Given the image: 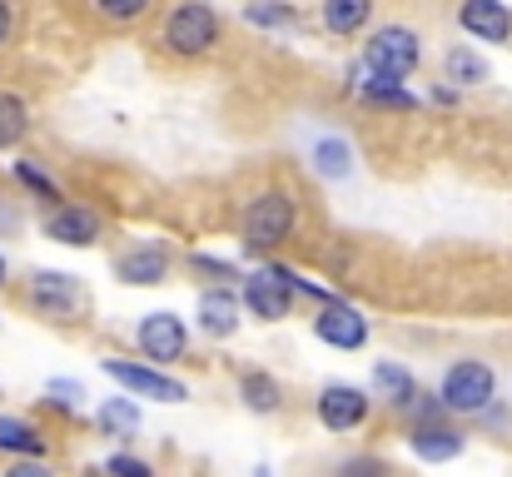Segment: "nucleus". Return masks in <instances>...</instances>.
Instances as JSON below:
<instances>
[{"label": "nucleus", "instance_id": "1", "mask_svg": "<svg viewBox=\"0 0 512 477\" xmlns=\"http://www.w3.org/2000/svg\"><path fill=\"white\" fill-rule=\"evenodd\" d=\"M438 403L458 418H483L498 403V373L483 358H458L438 378Z\"/></svg>", "mask_w": 512, "mask_h": 477}, {"label": "nucleus", "instance_id": "2", "mask_svg": "<svg viewBox=\"0 0 512 477\" xmlns=\"http://www.w3.org/2000/svg\"><path fill=\"white\" fill-rule=\"evenodd\" d=\"M418 60H423L418 30H413V25H383V30L368 35L358 70H363L368 80H398V85H403V80L418 70Z\"/></svg>", "mask_w": 512, "mask_h": 477}, {"label": "nucleus", "instance_id": "3", "mask_svg": "<svg viewBox=\"0 0 512 477\" xmlns=\"http://www.w3.org/2000/svg\"><path fill=\"white\" fill-rule=\"evenodd\" d=\"M294 224H299V204H294V194L289 189H264L249 209H244V249L249 254H269V249H279L289 234H294Z\"/></svg>", "mask_w": 512, "mask_h": 477}, {"label": "nucleus", "instance_id": "4", "mask_svg": "<svg viewBox=\"0 0 512 477\" xmlns=\"http://www.w3.org/2000/svg\"><path fill=\"white\" fill-rule=\"evenodd\" d=\"M299 274L284 269V264H264L259 274H244V309L259 318V323H284L294 314V299H299Z\"/></svg>", "mask_w": 512, "mask_h": 477}, {"label": "nucleus", "instance_id": "5", "mask_svg": "<svg viewBox=\"0 0 512 477\" xmlns=\"http://www.w3.org/2000/svg\"><path fill=\"white\" fill-rule=\"evenodd\" d=\"M214 40H219V15H214L204 0H184V5L170 10V20H165V45H170L179 60L209 55Z\"/></svg>", "mask_w": 512, "mask_h": 477}, {"label": "nucleus", "instance_id": "6", "mask_svg": "<svg viewBox=\"0 0 512 477\" xmlns=\"http://www.w3.org/2000/svg\"><path fill=\"white\" fill-rule=\"evenodd\" d=\"M100 373L105 378H115L130 398H155V403H184L189 398V388L170 378L165 368H145V363H125V358H105L100 363Z\"/></svg>", "mask_w": 512, "mask_h": 477}, {"label": "nucleus", "instance_id": "7", "mask_svg": "<svg viewBox=\"0 0 512 477\" xmlns=\"http://www.w3.org/2000/svg\"><path fill=\"white\" fill-rule=\"evenodd\" d=\"M135 343H140V353H145L150 363L170 368V363H179V358L189 353V328H184V318H179V314H170V309H155V314L140 318Z\"/></svg>", "mask_w": 512, "mask_h": 477}, {"label": "nucleus", "instance_id": "8", "mask_svg": "<svg viewBox=\"0 0 512 477\" xmlns=\"http://www.w3.org/2000/svg\"><path fill=\"white\" fill-rule=\"evenodd\" d=\"M314 413H319V423H324L329 433H353V428L368 423L373 398H368L363 388H353V383H324L319 398H314Z\"/></svg>", "mask_w": 512, "mask_h": 477}, {"label": "nucleus", "instance_id": "9", "mask_svg": "<svg viewBox=\"0 0 512 477\" xmlns=\"http://www.w3.org/2000/svg\"><path fill=\"white\" fill-rule=\"evenodd\" d=\"M30 304H35L45 318L65 323V318L80 314L85 289H80V279H75V274H65V269H40V274L30 279Z\"/></svg>", "mask_w": 512, "mask_h": 477}, {"label": "nucleus", "instance_id": "10", "mask_svg": "<svg viewBox=\"0 0 512 477\" xmlns=\"http://www.w3.org/2000/svg\"><path fill=\"white\" fill-rule=\"evenodd\" d=\"M463 448H468V433H463L458 423H448V418H433V423H413V428H408V453H413L418 463L443 468V463L463 458Z\"/></svg>", "mask_w": 512, "mask_h": 477}, {"label": "nucleus", "instance_id": "11", "mask_svg": "<svg viewBox=\"0 0 512 477\" xmlns=\"http://www.w3.org/2000/svg\"><path fill=\"white\" fill-rule=\"evenodd\" d=\"M314 338L329 343V348H339V353H358L368 343V318L358 314L353 304H343V299H329L314 314Z\"/></svg>", "mask_w": 512, "mask_h": 477}, {"label": "nucleus", "instance_id": "12", "mask_svg": "<svg viewBox=\"0 0 512 477\" xmlns=\"http://www.w3.org/2000/svg\"><path fill=\"white\" fill-rule=\"evenodd\" d=\"M115 279L130 284V289H155V284H165V279H170V249L155 244V239L125 249V254L115 259Z\"/></svg>", "mask_w": 512, "mask_h": 477}, {"label": "nucleus", "instance_id": "13", "mask_svg": "<svg viewBox=\"0 0 512 477\" xmlns=\"http://www.w3.org/2000/svg\"><path fill=\"white\" fill-rule=\"evenodd\" d=\"M100 214L85 209V204H60L50 219H45V239L65 244V249H95L100 244Z\"/></svg>", "mask_w": 512, "mask_h": 477}, {"label": "nucleus", "instance_id": "14", "mask_svg": "<svg viewBox=\"0 0 512 477\" xmlns=\"http://www.w3.org/2000/svg\"><path fill=\"white\" fill-rule=\"evenodd\" d=\"M458 25H463V35H473L483 45H508L512 40V10L503 0H463Z\"/></svg>", "mask_w": 512, "mask_h": 477}, {"label": "nucleus", "instance_id": "15", "mask_svg": "<svg viewBox=\"0 0 512 477\" xmlns=\"http://www.w3.org/2000/svg\"><path fill=\"white\" fill-rule=\"evenodd\" d=\"M194 318H199L204 338H234V333H239V318H244V299H239L234 289L214 284V289H204V294H199Z\"/></svg>", "mask_w": 512, "mask_h": 477}, {"label": "nucleus", "instance_id": "16", "mask_svg": "<svg viewBox=\"0 0 512 477\" xmlns=\"http://www.w3.org/2000/svg\"><path fill=\"white\" fill-rule=\"evenodd\" d=\"M373 393H378L388 408H398V413H413V403L423 398V393H418V378H413L403 363H393V358L373 363Z\"/></svg>", "mask_w": 512, "mask_h": 477}, {"label": "nucleus", "instance_id": "17", "mask_svg": "<svg viewBox=\"0 0 512 477\" xmlns=\"http://www.w3.org/2000/svg\"><path fill=\"white\" fill-rule=\"evenodd\" d=\"M239 403H244L254 418H274V413L284 408V388H279L274 373L249 368V373H239Z\"/></svg>", "mask_w": 512, "mask_h": 477}, {"label": "nucleus", "instance_id": "18", "mask_svg": "<svg viewBox=\"0 0 512 477\" xmlns=\"http://www.w3.org/2000/svg\"><path fill=\"white\" fill-rule=\"evenodd\" d=\"M443 80H448L453 90H468V85L493 80V65L483 60V50H473V45H453V50L443 55Z\"/></svg>", "mask_w": 512, "mask_h": 477}, {"label": "nucleus", "instance_id": "19", "mask_svg": "<svg viewBox=\"0 0 512 477\" xmlns=\"http://www.w3.org/2000/svg\"><path fill=\"white\" fill-rule=\"evenodd\" d=\"M0 453L15 458H45V433L20 423V418H0Z\"/></svg>", "mask_w": 512, "mask_h": 477}, {"label": "nucleus", "instance_id": "20", "mask_svg": "<svg viewBox=\"0 0 512 477\" xmlns=\"http://www.w3.org/2000/svg\"><path fill=\"white\" fill-rule=\"evenodd\" d=\"M314 174L319 179H348L353 174V145L339 140V135H324L314 145Z\"/></svg>", "mask_w": 512, "mask_h": 477}, {"label": "nucleus", "instance_id": "21", "mask_svg": "<svg viewBox=\"0 0 512 477\" xmlns=\"http://www.w3.org/2000/svg\"><path fill=\"white\" fill-rule=\"evenodd\" d=\"M373 15V0H324V30L334 35H358Z\"/></svg>", "mask_w": 512, "mask_h": 477}, {"label": "nucleus", "instance_id": "22", "mask_svg": "<svg viewBox=\"0 0 512 477\" xmlns=\"http://www.w3.org/2000/svg\"><path fill=\"white\" fill-rule=\"evenodd\" d=\"M95 423H100L110 438H125V433H135V428H140V403H135L130 393L105 398V403H100V413H95Z\"/></svg>", "mask_w": 512, "mask_h": 477}, {"label": "nucleus", "instance_id": "23", "mask_svg": "<svg viewBox=\"0 0 512 477\" xmlns=\"http://www.w3.org/2000/svg\"><path fill=\"white\" fill-rule=\"evenodd\" d=\"M358 75H363V70H358ZM358 100H363V105H383V110H413V105H418L408 85H398V80H368V75H363V85H358Z\"/></svg>", "mask_w": 512, "mask_h": 477}, {"label": "nucleus", "instance_id": "24", "mask_svg": "<svg viewBox=\"0 0 512 477\" xmlns=\"http://www.w3.org/2000/svg\"><path fill=\"white\" fill-rule=\"evenodd\" d=\"M244 20L249 25H259V30H294L299 25V10L294 5H284V0H254V5H244Z\"/></svg>", "mask_w": 512, "mask_h": 477}, {"label": "nucleus", "instance_id": "25", "mask_svg": "<svg viewBox=\"0 0 512 477\" xmlns=\"http://www.w3.org/2000/svg\"><path fill=\"white\" fill-rule=\"evenodd\" d=\"M25 130H30L25 100L10 95V90H0V150H15V145L25 140Z\"/></svg>", "mask_w": 512, "mask_h": 477}, {"label": "nucleus", "instance_id": "26", "mask_svg": "<svg viewBox=\"0 0 512 477\" xmlns=\"http://www.w3.org/2000/svg\"><path fill=\"white\" fill-rule=\"evenodd\" d=\"M15 179H20L35 199H45V204H55V209H60V189H55V179H50V174H40L30 159H20V164H15Z\"/></svg>", "mask_w": 512, "mask_h": 477}, {"label": "nucleus", "instance_id": "27", "mask_svg": "<svg viewBox=\"0 0 512 477\" xmlns=\"http://www.w3.org/2000/svg\"><path fill=\"white\" fill-rule=\"evenodd\" d=\"M334 477H393V468H388L383 458H373V453H358V458L339 463V473Z\"/></svg>", "mask_w": 512, "mask_h": 477}, {"label": "nucleus", "instance_id": "28", "mask_svg": "<svg viewBox=\"0 0 512 477\" xmlns=\"http://www.w3.org/2000/svg\"><path fill=\"white\" fill-rule=\"evenodd\" d=\"M105 477H155V468L145 458H135V453H115L105 463Z\"/></svg>", "mask_w": 512, "mask_h": 477}, {"label": "nucleus", "instance_id": "29", "mask_svg": "<svg viewBox=\"0 0 512 477\" xmlns=\"http://www.w3.org/2000/svg\"><path fill=\"white\" fill-rule=\"evenodd\" d=\"M95 10L105 20H140L150 10V0H95Z\"/></svg>", "mask_w": 512, "mask_h": 477}, {"label": "nucleus", "instance_id": "30", "mask_svg": "<svg viewBox=\"0 0 512 477\" xmlns=\"http://www.w3.org/2000/svg\"><path fill=\"white\" fill-rule=\"evenodd\" d=\"M0 477H55V473H50V463H45V458H15Z\"/></svg>", "mask_w": 512, "mask_h": 477}, {"label": "nucleus", "instance_id": "31", "mask_svg": "<svg viewBox=\"0 0 512 477\" xmlns=\"http://www.w3.org/2000/svg\"><path fill=\"white\" fill-rule=\"evenodd\" d=\"M189 264H194L199 274H214V279H239V274H234V264H224V259H214V254H194Z\"/></svg>", "mask_w": 512, "mask_h": 477}, {"label": "nucleus", "instance_id": "32", "mask_svg": "<svg viewBox=\"0 0 512 477\" xmlns=\"http://www.w3.org/2000/svg\"><path fill=\"white\" fill-rule=\"evenodd\" d=\"M45 393H50L60 408H70V398H85V388H80V383H70V378H50V383H45Z\"/></svg>", "mask_w": 512, "mask_h": 477}, {"label": "nucleus", "instance_id": "33", "mask_svg": "<svg viewBox=\"0 0 512 477\" xmlns=\"http://www.w3.org/2000/svg\"><path fill=\"white\" fill-rule=\"evenodd\" d=\"M428 100H433V105H458V90H453V85H433Z\"/></svg>", "mask_w": 512, "mask_h": 477}, {"label": "nucleus", "instance_id": "34", "mask_svg": "<svg viewBox=\"0 0 512 477\" xmlns=\"http://www.w3.org/2000/svg\"><path fill=\"white\" fill-rule=\"evenodd\" d=\"M10 25H15V15H10V0H0V45L10 40Z\"/></svg>", "mask_w": 512, "mask_h": 477}, {"label": "nucleus", "instance_id": "35", "mask_svg": "<svg viewBox=\"0 0 512 477\" xmlns=\"http://www.w3.org/2000/svg\"><path fill=\"white\" fill-rule=\"evenodd\" d=\"M5 279H10V269H5V254H0V289H5Z\"/></svg>", "mask_w": 512, "mask_h": 477}, {"label": "nucleus", "instance_id": "36", "mask_svg": "<svg viewBox=\"0 0 512 477\" xmlns=\"http://www.w3.org/2000/svg\"><path fill=\"white\" fill-rule=\"evenodd\" d=\"M254 477H274V473H269V468H264V463H259V468H254Z\"/></svg>", "mask_w": 512, "mask_h": 477}, {"label": "nucleus", "instance_id": "37", "mask_svg": "<svg viewBox=\"0 0 512 477\" xmlns=\"http://www.w3.org/2000/svg\"><path fill=\"white\" fill-rule=\"evenodd\" d=\"M85 477H105V473H85Z\"/></svg>", "mask_w": 512, "mask_h": 477}]
</instances>
